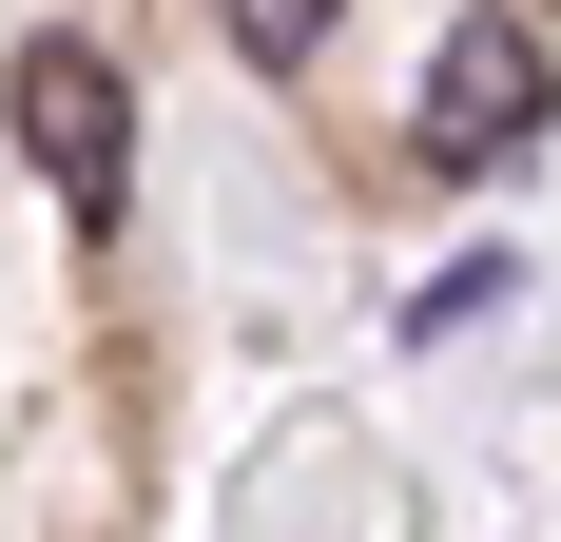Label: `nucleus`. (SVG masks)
<instances>
[{
    "label": "nucleus",
    "mask_w": 561,
    "mask_h": 542,
    "mask_svg": "<svg viewBox=\"0 0 561 542\" xmlns=\"http://www.w3.org/2000/svg\"><path fill=\"white\" fill-rule=\"evenodd\" d=\"M20 156L58 174V214H116V174H136V78L98 39H20Z\"/></svg>",
    "instance_id": "f257e3e1"
},
{
    "label": "nucleus",
    "mask_w": 561,
    "mask_h": 542,
    "mask_svg": "<svg viewBox=\"0 0 561 542\" xmlns=\"http://www.w3.org/2000/svg\"><path fill=\"white\" fill-rule=\"evenodd\" d=\"M542 98H561V58L523 39V20H465V39L426 58V156H446V174H484L504 136H542Z\"/></svg>",
    "instance_id": "f03ea898"
}]
</instances>
